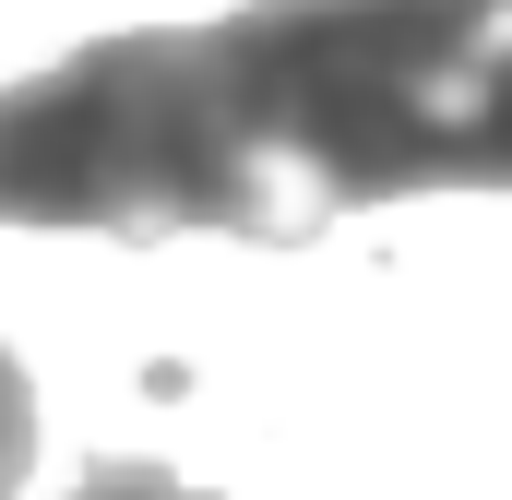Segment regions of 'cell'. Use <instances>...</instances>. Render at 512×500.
<instances>
[{
  "mask_svg": "<svg viewBox=\"0 0 512 500\" xmlns=\"http://www.w3.org/2000/svg\"><path fill=\"white\" fill-rule=\"evenodd\" d=\"M239 239L512 179V0H251L203 24Z\"/></svg>",
  "mask_w": 512,
  "mask_h": 500,
  "instance_id": "cell-1",
  "label": "cell"
},
{
  "mask_svg": "<svg viewBox=\"0 0 512 500\" xmlns=\"http://www.w3.org/2000/svg\"><path fill=\"white\" fill-rule=\"evenodd\" d=\"M0 227L84 239H239L203 24H143L0 84Z\"/></svg>",
  "mask_w": 512,
  "mask_h": 500,
  "instance_id": "cell-2",
  "label": "cell"
},
{
  "mask_svg": "<svg viewBox=\"0 0 512 500\" xmlns=\"http://www.w3.org/2000/svg\"><path fill=\"white\" fill-rule=\"evenodd\" d=\"M24 477H36V381L0 346V500H24Z\"/></svg>",
  "mask_w": 512,
  "mask_h": 500,
  "instance_id": "cell-3",
  "label": "cell"
},
{
  "mask_svg": "<svg viewBox=\"0 0 512 500\" xmlns=\"http://www.w3.org/2000/svg\"><path fill=\"white\" fill-rule=\"evenodd\" d=\"M72 500H215V489H179L167 465H131V453H108V465H84V489Z\"/></svg>",
  "mask_w": 512,
  "mask_h": 500,
  "instance_id": "cell-4",
  "label": "cell"
}]
</instances>
